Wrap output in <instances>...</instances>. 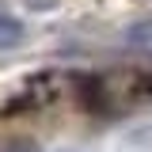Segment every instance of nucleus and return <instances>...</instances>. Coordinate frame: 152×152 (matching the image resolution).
<instances>
[{
  "label": "nucleus",
  "mask_w": 152,
  "mask_h": 152,
  "mask_svg": "<svg viewBox=\"0 0 152 152\" xmlns=\"http://www.w3.org/2000/svg\"><path fill=\"white\" fill-rule=\"evenodd\" d=\"M76 88H80V99L88 110L118 114L152 99V72L122 69V72H103V76H80Z\"/></svg>",
  "instance_id": "obj_1"
},
{
  "label": "nucleus",
  "mask_w": 152,
  "mask_h": 152,
  "mask_svg": "<svg viewBox=\"0 0 152 152\" xmlns=\"http://www.w3.org/2000/svg\"><path fill=\"white\" fill-rule=\"evenodd\" d=\"M126 46L129 50H145V53H152V19H137L133 27H126Z\"/></svg>",
  "instance_id": "obj_2"
},
{
  "label": "nucleus",
  "mask_w": 152,
  "mask_h": 152,
  "mask_svg": "<svg viewBox=\"0 0 152 152\" xmlns=\"http://www.w3.org/2000/svg\"><path fill=\"white\" fill-rule=\"evenodd\" d=\"M23 42V23L12 15H0V50H12Z\"/></svg>",
  "instance_id": "obj_3"
}]
</instances>
